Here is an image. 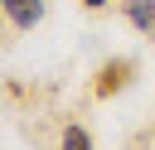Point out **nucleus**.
Masks as SVG:
<instances>
[{"instance_id": "nucleus-1", "label": "nucleus", "mask_w": 155, "mask_h": 150, "mask_svg": "<svg viewBox=\"0 0 155 150\" xmlns=\"http://www.w3.org/2000/svg\"><path fill=\"white\" fill-rule=\"evenodd\" d=\"M131 77H136V63H131V58H111V63L97 68V77H92V97H116V92L131 87Z\"/></svg>"}, {"instance_id": "nucleus-5", "label": "nucleus", "mask_w": 155, "mask_h": 150, "mask_svg": "<svg viewBox=\"0 0 155 150\" xmlns=\"http://www.w3.org/2000/svg\"><path fill=\"white\" fill-rule=\"evenodd\" d=\"M82 10H107V0H82Z\"/></svg>"}, {"instance_id": "nucleus-4", "label": "nucleus", "mask_w": 155, "mask_h": 150, "mask_svg": "<svg viewBox=\"0 0 155 150\" xmlns=\"http://www.w3.org/2000/svg\"><path fill=\"white\" fill-rule=\"evenodd\" d=\"M58 150H97V145H92V131L73 121V126H63V135H58Z\"/></svg>"}, {"instance_id": "nucleus-2", "label": "nucleus", "mask_w": 155, "mask_h": 150, "mask_svg": "<svg viewBox=\"0 0 155 150\" xmlns=\"http://www.w3.org/2000/svg\"><path fill=\"white\" fill-rule=\"evenodd\" d=\"M0 5H5V19L15 29H34L44 19V0H0Z\"/></svg>"}, {"instance_id": "nucleus-3", "label": "nucleus", "mask_w": 155, "mask_h": 150, "mask_svg": "<svg viewBox=\"0 0 155 150\" xmlns=\"http://www.w3.org/2000/svg\"><path fill=\"white\" fill-rule=\"evenodd\" d=\"M121 15L131 19V29L155 39V0H121Z\"/></svg>"}]
</instances>
